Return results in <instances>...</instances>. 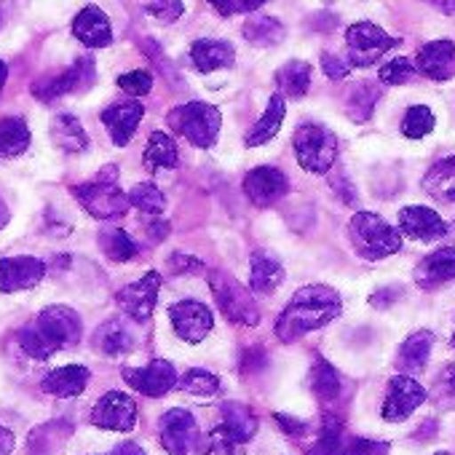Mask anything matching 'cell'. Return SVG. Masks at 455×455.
<instances>
[{
    "label": "cell",
    "instance_id": "obj_36",
    "mask_svg": "<svg viewBox=\"0 0 455 455\" xmlns=\"http://www.w3.org/2000/svg\"><path fill=\"white\" fill-rule=\"evenodd\" d=\"M100 250L113 263H129L137 258V242L124 231V228H105L100 234Z\"/></svg>",
    "mask_w": 455,
    "mask_h": 455
},
{
    "label": "cell",
    "instance_id": "obj_13",
    "mask_svg": "<svg viewBox=\"0 0 455 455\" xmlns=\"http://www.w3.org/2000/svg\"><path fill=\"white\" fill-rule=\"evenodd\" d=\"M124 380L145 394V396H164L177 386V370L169 359H153L145 367H124Z\"/></svg>",
    "mask_w": 455,
    "mask_h": 455
},
{
    "label": "cell",
    "instance_id": "obj_27",
    "mask_svg": "<svg viewBox=\"0 0 455 455\" xmlns=\"http://www.w3.org/2000/svg\"><path fill=\"white\" fill-rule=\"evenodd\" d=\"M420 185H423V190L434 201H439V204H455V153L447 156V158H442V161H436L426 172V177H423Z\"/></svg>",
    "mask_w": 455,
    "mask_h": 455
},
{
    "label": "cell",
    "instance_id": "obj_55",
    "mask_svg": "<svg viewBox=\"0 0 455 455\" xmlns=\"http://www.w3.org/2000/svg\"><path fill=\"white\" fill-rule=\"evenodd\" d=\"M14 444H17V439L12 434V428H6L4 423H0V455H12Z\"/></svg>",
    "mask_w": 455,
    "mask_h": 455
},
{
    "label": "cell",
    "instance_id": "obj_17",
    "mask_svg": "<svg viewBox=\"0 0 455 455\" xmlns=\"http://www.w3.org/2000/svg\"><path fill=\"white\" fill-rule=\"evenodd\" d=\"M46 279V263L30 255L0 260V292L33 290Z\"/></svg>",
    "mask_w": 455,
    "mask_h": 455
},
{
    "label": "cell",
    "instance_id": "obj_14",
    "mask_svg": "<svg viewBox=\"0 0 455 455\" xmlns=\"http://www.w3.org/2000/svg\"><path fill=\"white\" fill-rule=\"evenodd\" d=\"M447 220H442L439 212L431 206L410 204L399 212V234H404L412 242H439L447 239Z\"/></svg>",
    "mask_w": 455,
    "mask_h": 455
},
{
    "label": "cell",
    "instance_id": "obj_16",
    "mask_svg": "<svg viewBox=\"0 0 455 455\" xmlns=\"http://www.w3.org/2000/svg\"><path fill=\"white\" fill-rule=\"evenodd\" d=\"M244 193L255 206H274L290 193V180L276 166H258L244 177Z\"/></svg>",
    "mask_w": 455,
    "mask_h": 455
},
{
    "label": "cell",
    "instance_id": "obj_15",
    "mask_svg": "<svg viewBox=\"0 0 455 455\" xmlns=\"http://www.w3.org/2000/svg\"><path fill=\"white\" fill-rule=\"evenodd\" d=\"M169 316H172V324H174V332L185 340V343H201L212 327H214V316L212 311L198 303V300H180L169 308Z\"/></svg>",
    "mask_w": 455,
    "mask_h": 455
},
{
    "label": "cell",
    "instance_id": "obj_33",
    "mask_svg": "<svg viewBox=\"0 0 455 455\" xmlns=\"http://www.w3.org/2000/svg\"><path fill=\"white\" fill-rule=\"evenodd\" d=\"M311 65L303 62V60H292L287 62L279 73H276V84L282 89V97H290V100H303L311 89Z\"/></svg>",
    "mask_w": 455,
    "mask_h": 455
},
{
    "label": "cell",
    "instance_id": "obj_61",
    "mask_svg": "<svg viewBox=\"0 0 455 455\" xmlns=\"http://www.w3.org/2000/svg\"><path fill=\"white\" fill-rule=\"evenodd\" d=\"M434 455H450V452H444V450H442V452H434Z\"/></svg>",
    "mask_w": 455,
    "mask_h": 455
},
{
    "label": "cell",
    "instance_id": "obj_38",
    "mask_svg": "<svg viewBox=\"0 0 455 455\" xmlns=\"http://www.w3.org/2000/svg\"><path fill=\"white\" fill-rule=\"evenodd\" d=\"M343 444H346L343 420L335 418V415H324L319 439L314 442V447L306 455H340L343 452Z\"/></svg>",
    "mask_w": 455,
    "mask_h": 455
},
{
    "label": "cell",
    "instance_id": "obj_57",
    "mask_svg": "<svg viewBox=\"0 0 455 455\" xmlns=\"http://www.w3.org/2000/svg\"><path fill=\"white\" fill-rule=\"evenodd\" d=\"M9 220H12V212H9V206H6V201H4V196H0V231L9 225Z\"/></svg>",
    "mask_w": 455,
    "mask_h": 455
},
{
    "label": "cell",
    "instance_id": "obj_18",
    "mask_svg": "<svg viewBox=\"0 0 455 455\" xmlns=\"http://www.w3.org/2000/svg\"><path fill=\"white\" fill-rule=\"evenodd\" d=\"M94 84V60L92 57H84L78 60L70 70L60 73L57 78H49L44 84H36L33 86V94L44 102H52L57 97H65V94H73V92H81L86 86Z\"/></svg>",
    "mask_w": 455,
    "mask_h": 455
},
{
    "label": "cell",
    "instance_id": "obj_50",
    "mask_svg": "<svg viewBox=\"0 0 455 455\" xmlns=\"http://www.w3.org/2000/svg\"><path fill=\"white\" fill-rule=\"evenodd\" d=\"M322 70H324V76H327V78H332V81H340V78H348V73H351V65H348L343 57L324 52V54H322Z\"/></svg>",
    "mask_w": 455,
    "mask_h": 455
},
{
    "label": "cell",
    "instance_id": "obj_31",
    "mask_svg": "<svg viewBox=\"0 0 455 455\" xmlns=\"http://www.w3.org/2000/svg\"><path fill=\"white\" fill-rule=\"evenodd\" d=\"M142 161H145V169L148 172L180 166V150H177L174 137H169L166 132H153L150 140H148V145H145Z\"/></svg>",
    "mask_w": 455,
    "mask_h": 455
},
{
    "label": "cell",
    "instance_id": "obj_49",
    "mask_svg": "<svg viewBox=\"0 0 455 455\" xmlns=\"http://www.w3.org/2000/svg\"><path fill=\"white\" fill-rule=\"evenodd\" d=\"M185 12V6L180 0H156V4H148V14L158 22H174L180 20Z\"/></svg>",
    "mask_w": 455,
    "mask_h": 455
},
{
    "label": "cell",
    "instance_id": "obj_47",
    "mask_svg": "<svg viewBox=\"0 0 455 455\" xmlns=\"http://www.w3.org/2000/svg\"><path fill=\"white\" fill-rule=\"evenodd\" d=\"M118 86L132 97H145L153 89V76L145 70H132V73H124L118 78Z\"/></svg>",
    "mask_w": 455,
    "mask_h": 455
},
{
    "label": "cell",
    "instance_id": "obj_53",
    "mask_svg": "<svg viewBox=\"0 0 455 455\" xmlns=\"http://www.w3.org/2000/svg\"><path fill=\"white\" fill-rule=\"evenodd\" d=\"M274 420L279 423V428H282L287 436H295V439L306 436V431H308V423H306V420H298V418L284 415V412H276V415H274Z\"/></svg>",
    "mask_w": 455,
    "mask_h": 455
},
{
    "label": "cell",
    "instance_id": "obj_5",
    "mask_svg": "<svg viewBox=\"0 0 455 455\" xmlns=\"http://www.w3.org/2000/svg\"><path fill=\"white\" fill-rule=\"evenodd\" d=\"M166 124L174 129V134L185 137L196 148H212L220 134L222 116L214 105L206 102H185L180 108H172L166 116Z\"/></svg>",
    "mask_w": 455,
    "mask_h": 455
},
{
    "label": "cell",
    "instance_id": "obj_8",
    "mask_svg": "<svg viewBox=\"0 0 455 455\" xmlns=\"http://www.w3.org/2000/svg\"><path fill=\"white\" fill-rule=\"evenodd\" d=\"M399 44L402 41L396 36H388L372 22H356L346 30V49H348L351 68H370Z\"/></svg>",
    "mask_w": 455,
    "mask_h": 455
},
{
    "label": "cell",
    "instance_id": "obj_46",
    "mask_svg": "<svg viewBox=\"0 0 455 455\" xmlns=\"http://www.w3.org/2000/svg\"><path fill=\"white\" fill-rule=\"evenodd\" d=\"M388 442H380V439H364V436H354V439H346L343 444V452L340 455H388Z\"/></svg>",
    "mask_w": 455,
    "mask_h": 455
},
{
    "label": "cell",
    "instance_id": "obj_56",
    "mask_svg": "<svg viewBox=\"0 0 455 455\" xmlns=\"http://www.w3.org/2000/svg\"><path fill=\"white\" fill-rule=\"evenodd\" d=\"M110 455H145V450L137 442H121Z\"/></svg>",
    "mask_w": 455,
    "mask_h": 455
},
{
    "label": "cell",
    "instance_id": "obj_2",
    "mask_svg": "<svg viewBox=\"0 0 455 455\" xmlns=\"http://www.w3.org/2000/svg\"><path fill=\"white\" fill-rule=\"evenodd\" d=\"M84 324L81 316L68 306H49L38 314L33 324L20 332V346L28 356L44 362L54 354L81 343Z\"/></svg>",
    "mask_w": 455,
    "mask_h": 455
},
{
    "label": "cell",
    "instance_id": "obj_20",
    "mask_svg": "<svg viewBox=\"0 0 455 455\" xmlns=\"http://www.w3.org/2000/svg\"><path fill=\"white\" fill-rule=\"evenodd\" d=\"M142 116H145V108L137 100H126V102H116L110 108H105L102 110V124H105L113 145L124 148L134 137V132L140 129Z\"/></svg>",
    "mask_w": 455,
    "mask_h": 455
},
{
    "label": "cell",
    "instance_id": "obj_44",
    "mask_svg": "<svg viewBox=\"0 0 455 455\" xmlns=\"http://www.w3.org/2000/svg\"><path fill=\"white\" fill-rule=\"evenodd\" d=\"M242 450V444L228 434L222 426L212 428L204 439V444L196 450V455H236Z\"/></svg>",
    "mask_w": 455,
    "mask_h": 455
},
{
    "label": "cell",
    "instance_id": "obj_45",
    "mask_svg": "<svg viewBox=\"0 0 455 455\" xmlns=\"http://www.w3.org/2000/svg\"><path fill=\"white\" fill-rule=\"evenodd\" d=\"M415 62L412 60H407V57H396V60H391V62H386L383 68H380V73H378V78L386 84V86H404V84H410L412 78H415Z\"/></svg>",
    "mask_w": 455,
    "mask_h": 455
},
{
    "label": "cell",
    "instance_id": "obj_9",
    "mask_svg": "<svg viewBox=\"0 0 455 455\" xmlns=\"http://www.w3.org/2000/svg\"><path fill=\"white\" fill-rule=\"evenodd\" d=\"M158 439L169 455H190L198 450V423L193 412L174 407L158 420Z\"/></svg>",
    "mask_w": 455,
    "mask_h": 455
},
{
    "label": "cell",
    "instance_id": "obj_39",
    "mask_svg": "<svg viewBox=\"0 0 455 455\" xmlns=\"http://www.w3.org/2000/svg\"><path fill=\"white\" fill-rule=\"evenodd\" d=\"M70 431H73L70 423H65V420H52V423H46V426H41V428H36V431L30 434V450H33L36 455H49V452H54V450L70 436Z\"/></svg>",
    "mask_w": 455,
    "mask_h": 455
},
{
    "label": "cell",
    "instance_id": "obj_35",
    "mask_svg": "<svg viewBox=\"0 0 455 455\" xmlns=\"http://www.w3.org/2000/svg\"><path fill=\"white\" fill-rule=\"evenodd\" d=\"M311 388H314V394H316L324 404L335 402V399L340 396V391H343L340 372H338L327 359H322V356L314 359V367H311Z\"/></svg>",
    "mask_w": 455,
    "mask_h": 455
},
{
    "label": "cell",
    "instance_id": "obj_10",
    "mask_svg": "<svg viewBox=\"0 0 455 455\" xmlns=\"http://www.w3.org/2000/svg\"><path fill=\"white\" fill-rule=\"evenodd\" d=\"M428 399V391L410 375H396L388 380V388H386V399H383V407H380V415L383 420L388 423H399V420H407L423 402Z\"/></svg>",
    "mask_w": 455,
    "mask_h": 455
},
{
    "label": "cell",
    "instance_id": "obj_40",
    "mask_svg": "<svg viewBox=\"0 0 455 455\" xmlns=\"http://www.w3.org/2000/svg\"><path fill=\"white\" fill-rule=\"evenodd\" d=\"M436 126V118L431 113V108L426 105H412L407 108L404 118H402V134L407 140H423L426 134H431Z\"/></svg>",
    "mask_w": 455,
    "mask_h": 455
},
{
    "label": "cell",
    "instance_id": "obj_51",
    "mask_svg": "<svg viewBox=\"0 0 455 455\" xmlns=\"http://www.w3.org/2000/svg\"><path fill=\"white\" fill-rule=\"evenodd\" d=\"M263 9V0H239V4H214V12L220 17H234V14H252Z\"/></svg>",
    "mask_w": 455,
    "mask_h": 455
},
{
    "label": "cell",
    "instance_id": "obj_7",
    "mask_svg": "<svg viewBox=\"0 0 455 455\" xmlns=\"http://www.w3.org/2000/svg\"><path fill=\"white\" fill-rule=\"evenodd\" d=\"M209 287H212V295L217 300L220 314L228 322L244 324V327H255L260 322V308H258L252 292H247L242 287V282H236L231 274L209 271Z\"/></svg>",
    "mask_w": 455,
    "mask_h": 455
},
{
    "label": "cell",
    "instance_id": "obj_4",
    "mask_svg": "<svg viewBox=\"0 0 455 455\" xmlns=\"http://www.w3.org/2000/svg\"><path fill=\"white\" fill-rule=\"evenodd\" d=\"M78 204L97 220H113L129 212V198L118 185V166L108 164L92 182L78 185Z\"/></svg>",
    "mask_w": 455,
    "mask_h": 455
},
{
    "label": "cell",
    "instance_id": "obj_37",
    "mask_svg": "<svg viewBox=\"0 0 455 455\" xmlns=\"http://www.w3.org/2000/svg\"><path fill=\"white\" fill-rule=\"evenodd\" d=\"M244 38L252 44V46H260V49H268V46H276L282 38H284V25L274 17H266V14H255L247 25H244Z\"/></svg>",
    "mask_w": 455,
    "mask_h": 455
},
{
    "label": "cell",
    "instance_id": "obj_54",
    "mask_svg": "<svg viewBox=\"0 0 455 455\" xmlns=\"http://www.w3.org/2000/svg\"><path fill=\"white\" fill-rule=\"evenodd\" d=\"M399 298H402V287H388V290H380L378 295H372L370 303L378 306V308H386V306H391V303L399 300Z\"/></svg>",
    "mask_w": 455,
    "mask_h": 455
},
{
    "label": "cell",
    "instance_id": "obj_26",
    "mask_svg": "<svg viewBox=\"0 0 455 455\" xmlns=\"http://www.w3.org/2000/svg\"><path fill=\"white\" fill-rule=\"evenodd\" d=\"M89 378L92 372L81 364H68V367H60V370H52L44 380H41V388L52 396H81L89 386Z\"/></svg>",
    "mask_w": 455,
    "mask_h": 455
},
{
    "label": "cell",
    "instance_id": "obj_59",
    "mask_svg": "<svg viewBox=\"0 0 455 455\" xmlns=\"http://www.w3.org/2000/svg\"><path fill=\"white\" fill-rule=\"evenodd\" d=\"M434 9L444 12V14H452L455 12V4H434Z\"/></svg>",
    "mask_w": 455,
    "mask_h": 455
},
{
    "label": "cell",
    "instance_id": "obj_6",
    "mask_svg": "<svg viewBox=\"0 0 455 455\" xmlns=\"http://www.w3.org/2000/svg\"><path fill=\"white\" fill-rule=\"evenodd\" d=\"M298 164L311 174H327L338 158V137L322 124H300L292 137Z\"/></svg>",
    "mask_w": 455,
    "mask_h": 455
},
{
    "label": "cell",
    "instance_id": "obj_19",
    "mask_svg": "<svg viewBox=\"0 0 455 455\" xmlns=\"http://www.w3.org/2000/svg\"><path fill=\"white\" fill-rule=\"evenodd\" d=\"M415 70L431 81H450L455 76V44L452 41H428L415 54Z\"/></svg>",
    "mask_w": 455,
    "mask_h": 455
},
{
    "label": "cell",
    "instance_id": "obj_21",
    "mask_svg": "<svg viewBox=\"0 0 455 455\" xmlns=\"http://www.w3.org/2000/svg\"><path fill=\"white\" fill-rule=\"evenodd\" d=\"M284 284V266L268 250H258L250 258V287L255 295H274Z\"/></svg>",
    "mask_w": 455,
    "mask_h": 455
},
{
    "label": "cell",
    "instance_id": "obj_12",
    "mask_svg": "<svg viewBox=\"0 0 455 455\" xmlns=\"http://www.w3.org/2000/svg\"><path fill=\"white\" fill-rule=\"evenodd\" d=\"M158 290H161V274L158 271H150L145 274L137 284H129L124 287L116 300L121 306V311L132 319V322H148L156 311V303H158Z\"/></svg>",
    "mask_w": 455,
    "mask_h": 455
},
{
    "label": "cell",
    "instance_id": "obj_34",
    "mask_svg": "<svg viewBox=\"0 0 455 455\" xmlns=\"http://www.w3.org/2000/svg\"><path fill=\"white\" fill-rule=\"evenodd\" d=\"M30 126L25 118H0V156L17 158L30 148Z\"/></svg>",
    "mask_w": 455,
    "mask_h": 455
},
{
    "label": "cell",
    "instance_id": "obj_42",
    "mask_svg": "<svg viewBox=\"0 0 455 455\" xmlns=\"http://www.w3.org/2000/svg\"><path fill=\"white\" fill-rule=\"evenodd\" d=\"M126 198H129V206H137V209L145 212V214H161L164 206H166L164 193H161L153 182H140V185H134V188L126 193Z\"/></svg>",
    "mask_w": 455,
    "mask_h": 455
},
{
    "label": "cell",
    "instance_id": "obj_23",
    "mask_svg": "<svg viewBox=\"0 0 455 455\" xmlns=\"http://www.w3.org/2000/svg\"><path fill=\"white\" fill-rule=\"evenodd\" d=\"M455 279V247H442L426 255L415 268V282L423 290H434Z\"/></svg>",
    "mask_w": 455,
    "mask_h": 455
},
{
    "label": "cell",
    "instance_id": "obj_3",
    "mask_svg": "<svg viewBox=\"0 0 455 455\" xmlns=\"http://www.w3.org/2000/svg\"><path fill=\"white\" fill-rule=\"evenodd\" d=\"M348 236L356 255L364 260H383L402 250V234L372 212H356L351 217Z\"/></svg>",
    "mask_w": 455,
    "mask_h": 455
},
{
    "label": "cell",
    "instance_id": "obj_52",
    "mask_svg": "<svg viewBox=\"0 0 455 455\" xmlns=\"http://www.w3.org/2000/svg\"><path fill=\"white\" fill-rule=\"evenodd\" d=\"M169 268H172V274H177V276H182V274H201V271H204V263H201L198 258H190V255L177 252V255L169 258Z\"/></svg>",
    "mask_w": 455,
    "mask_h": 455
},
{
    "label": "cell",
    "instance_id": "obj_41",
    "mask_svg": "<svg viewBox=\"0 0 455 455\" xmlns=\"http://www.w3.org/2000/svg\"><path fill=\"white\" fill-rule=\"evenodd\" d=\"M177 386L193 396H214L220 391V378L209 370H201V367H193L188 370L182 378H177Z\"/></svg>",
    "mask_w": 455,
    "mask_h": 455
},
{
    "label": "cell",
    "instance_id": "obj_58",
    "mask_svg": "<svg viewBox=\"0 0 455 455\" xmlns=\"http://www.w3.org/2000/svg\"><path fill=\"white\" fill-rule=\"evenodd\" d=\"M6 81H9V65H6V62H0V92H4Z\"/></svg>",
    "mask_w": 455,
    "mask_h": 455
},
{
    "label": "cell",
    "instance_id": "obj_30",
    "mask_svg": "<svg viewBox=\"0 0 455 455\" xmlns=\"http://www.w3.org/2000/svg\"><path fill=\"white\" fill-rule=\"evenodd\" d=\"M431 346H434V335L428 330H418L412 332L402 346H399V356L396 364L404 372H423L431 356Z\"/></svg>",
    "mask_w": 455,
    "mask_h": 455
},
{
    "label": "cell",
    "instance_id": "obj_48",
    "mask_svg": "<svg viewBox=\"0 0 455 455\" xmlns=\"http://www.w3.org/2000/svg\"><path fill=\"white\" fill-rule=\"evenodd\" d=\"M434 396H436V402L444 404V407L455 404V364H447V367L439 372L436 386H434Z\"/></svg>",
    "mask_w": 455,
    "mask_h": 455
},
{
    "label": "cell",
    "instance_id": "obj_22",
    "mask_svg": "<svg viewBox=\"0 0 455 455\" xmlns=\"http://www.w3.org/2000/svg\"><path fill=\"white\" fill-rule=\"evenodd\" d=\"M73 36L86 44L89 49H105L113 41V28L110 20L102 9L86 6L76 20H73Z\"/></svg>",
    "mask_w": 455,
    "mask_h": 455
},
{
    "label": "cell",
    "instance_id": "obj_24",
    "mask_svg": "<svg viewBox=\"0 0 455 455\" xmlns=\"http://www.w3.org/2000/svg\"><path fill=\"white\" fill-rule=\"evenodd\" d=\"M190 60L201 73H214V70H225L234 68L236 62V52L228 41H214V38H201L190 46Z\"/></svg>",
    "mask_w": 455,
    "mask_h": 455
},
{
    "label": "cell",
    "instance_id": "obj_1",
    "mask_svg": "<svg viewBox=\"0 0 455 455\" xmlns=\"http://www.w3.org/2000/svg\"><path fill=\"white\" fill-rule=\"evenodd\" d=\"M343 311L340 295L327 284L300 287L276 319V338L282 343H295L303 335L327 327Z\"/></svg>",
    "mask_w": 455,
    "mask_h": 455
},
{
    "label": "cell",
    "instance_id": "obj_28",
    "mask_svg": "<svg viewBox=\"0 0 455 455\" xmlns=\"http://www.w3.org/2000/svg\"><path fill=\"white\" fill-rule=\"evenodd\" d=\"M284 116H287V102H284L282 94H274V97L268 100V108H266V113L260 116V121L247 132V148H260V145L271 142V140L282 132Z\"/></svg>",
    "mask_w": 455,
    "mask_h": 455
},
{
    "label": "cell",
    "instance_id": "obj_60",
    "mask_svg": "<svg viewBox=\"0 0 455 455\" xmlns=\"http://www.w3.org/2000/svg\"><path fill=\"white\" fill-rule=\"evenodd\" d=\"M450 343H452V348H455V332H452V338H450Z\"/></svg>",
    "mask_w": 455,
    "mask_h": 455
},
{
    "label": "cell",
    "instance_id": "obj_29",
    "mask_svg": "<svg viewBox=\"0 0 455 455\" xmlns=\"http://www.w3.org/2000/svg\"><path fill=\"white\" fill-rule=\"evenodd\" d=\"M228 434H231L239 444H247L258 434V415L239 402H225L222 404V423Z\"/></svg>",
    "mask_w": 455,
    "mask_h": 455
},
{
    "label": "cell",
    "instance_id": "obj_11",
    "mask_svg": "<svg viewBox=\"0 0 455 455\" xmlns=\"http://www.w3.org/2000/svg\"><path fill=\"white\" fill-rule=\"evenodd\" d=\"M92 423L105 431H132L137 426V404L124 391H108L97 399Z\"/></svg>",
    "mask_w": 455,
    "mask_h": 455
},
{
    "label": "cell",
    "instance_id": "obj_32",
    "mask_svg": "<svg viewBox=\"0 0 455 455\" xmlns=\"http://www.w3.org/2000/svg\"><path fill=\"white\" fill-rule=\"evenodd\" d=\"M52 140L65 153H84L89 148V134L84 132L81 121L70 113H60L52 121Z\"/></svg>",
    "mask_w": 455,
    "mask_h": 455
},
{
    "label": "cell",
    "instance_id": "obj_25",
    "mask_svg": "<svg viewBox=\"0 0 455 455\" xmlns=\"http://www.w3.org/2000/svg\"><path fill=\"white\" fill-rule=\"evenodd\" d=\"M134 346H137L134 335L124 319L105 322L102 327H97V332L92 338V348L102 356H121V354H129Z\"/></svg>",
    "mask_w": 455,
    "mask_h": 455
},
{
    "label": "cell",
    "instance_id": "obj_43",
    "mask_svg": "<svg viewBox=\"0 0 455 455\" xmlns=\"http://www.w3.org/2000/svg\"><path fill=\"white\" fill-rule=\"evenodd\" d=\"M378 97H380V92L375 89V86H370V84H362V86H356L354 92H351V100H348V116L356 121V124H364L370 116H372V110H375V105H378Z\"/></svg>",
    "mask_w": 455,
    "mask_h": 455
}]
</instances>
